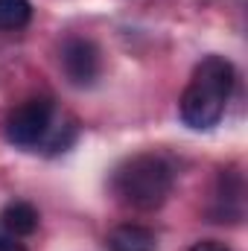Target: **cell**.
<instances>
[{"mask_svg":"<svg viewBox=\"0 0 248 251\" xmlns=\"http://www.w3.org/2000/svg\"><path fill=\"white\" fill-rule=\"evenodd\" d=\"M0 251H26V249H24V243H18V237L0 234Z\"/></svg>","mask_w":248,"mask_h":251,"instance_id":"obj_11","label":"cell"},{"mask_svg":"<svg viewBox=\"0 0 248 251\" xmlns=\"http://www.w3.org/2000/svg\"><path fill=\"white\" fill-rule=\"evenodd\" d=\"M175 184V170L164 155L140 152L125 158L111 176V193L114 199L131 207V210H158Z\"/></svg>","mask_w":248,"mask_h":251,"instance_id":"obj_2","label":"cell"},{"mask_svg":"<svg viewBox=\"0 0 248 251\" xmlns=\"http://www.w3.org/2000/svg\"><path fill=\"white\" fill-rule=\"evenodd\" d=\"M234 64L225 56H204L196 64L193 79L178 100L181 120L196 131H207L222 120L225 105L234 91Z\"/></svg>","mask_w":248,"mask_h":251,"instance_id":"obj_1","label":"cell"},{"mask_svg":"<svg viewBox=\"0 0 248 251\" xmlns=\"http://www.w3.org/2000/svg\"><path fill=\"white\" fill-rule=\"evenodd\" d=\"M190 251H231L225 243H219V240H201V243H196Z\"/></svg>","mask_w":248,"mask_h":251,"instance_id":"obj_10","label":"cell"},{"mask_svg":"<svg viewBox=\"0 0 248 251\" xmlns=\"http://www.w3.org/2000/svg\"><path fill=\"white\" fill-rule=\"evenodd\" d=\"M32 18V3L29 0H0V32H15L24 29Z\"/></svg>","mask_w":248,"mask_h":251,"instance_id":"obj_9","label":"cell"},{"mask_svg":"<svg viewBox=\"0 0 248 251\" xmlns=\"http://www.w3.org/2000/svg\"><path fill=\"white\" fill-rule=\"evenodd\" d=\"M216 222H240L243 219V176L237 170L219 173L216 187Z\"/></svg>","mask_w":248,"mask_h":251,"instance_id":"obj_5","label":"cell"},{"mask_svg":"<svg viewBox=\"0 0 248 251\" xmlns=\"http://www.w3.org/2000/svg\"><path fill=\"white\" fill-rule=\"evenodd\" d=\"M76 137H79V123H76L70 114H56V123H53V128H50V134H47L41 152H47V155L67 152V149L73 146Z\"/></svg>","mask_w":248,"mask_h":251,"instance_id":"obj_8","label":"cell"},{"mask_svg":"<svg viewBox=\"0 0 248 251\" xmlns=\"http://www.w3.org/2000/svg\"><path fill=\"white\" fill-rule=\"evenodd\" d=\"M38 222H41V216L29 201H9L0 210V228L9 237H29L38 231Z\"/></svg>","mask_w":248,"mask_h":251,"instance_id":"obj_7","label":"cell"},{"mask_svg":"<svg viewBox=\"0 0 248 251\" xmlns=\"http://www.w3.org/2000/svg\"><path fill=\"white\" fill-rule=\"evenodd\" d=\"M56 105L47 97H32L21 105H15L3 123L6 140L21 149H41L50 128L56 123Z\"/></svg>","mask_w":248,"mask_h":251,"instance_id":"obj_3","label":"cell"},{"mask_svg":"<svg viewBox=\"0 0 248 251\" xmlns=\"http://www.w3.org/2000/svg\"><path fill=\"white\" fill-rule=\"evenodd\" d=\"M59 64H62L64 79L73 85V88H91L97 85L99 73H102V56H99V47L91 41V38H67L62 44V53H59Z\"/></svg>","mask_w":248,"mask_h":251,"instance_id":"obj_4","label":"cell"},{"mask_svg":"<svg viewBox=\"0 0 248 251\" xmlns=\"http://www.w3.org/2000/svg\"><path fill=\"white\" fill-rule=\"evenodd\" d=\"M108 251H158V237L146 225L123 222L108 231Z\"/></svg>","mask_w":248,"mask_h":251,"instance_id":"obj_6","label":"cell"}]
</instances>
